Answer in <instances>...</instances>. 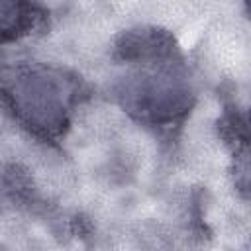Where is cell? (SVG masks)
Returning a JSON list of instances; mask_svg holds the SVG:
<instances>
[{
	"instance_id": "1",
	"label": "cell",
	"mask_w": 251,
	"mask_h": 251,
	"mask_svg": "<svg viewBox=\"0 0 251 251\" xmlns=\"http://www.w3.org/2000/svg\"><path fill=\"white\" fill-rule=\"evenodd\" d=\"M84 98V82L67 69L35 61H0L2 104L43 141H57L67 133Z\"/></svg>"
},
{
	"instance_id": "2",
	"label": "cell",
	"mask_w": 251,
	"mask_h": 251,
	"mask_svg": "<svg viewBox=\"0 0 251 251\" xmlns=\"http://www.w3.org/2000/svg\"><path fill=\"white\" fill-rule=\"evenodd\" d=\"M118 82L122 108L139 124L161 133L178 129L194 106V88L180 53L129 63Z\"/></svg>"
},
{
	"instance_id": "3",
	"label": "cell",
	"mask_w": 251,
	"mask_h": 251,
	"mask_svg": "<svg viewBox=\"0 0 251 251\" xmlns=\"http://www.w3.org/2000/svg\"><path fill=\"white\" fill-rule=\"evenodd\" d=\"M175 53H180L176 39L173 37V33L159 27L129 29L124 35H120L114 47V59L124 65L169 57Z\"/></svg>"
},
{
	"instance_id": "4",
	"label": "cell",
	"mask_w": 251,
	"mask_h": 251,
	"mask_svg": "<svg viewBox=\"0 0 251 251\" xmlns=\"http://www.w3.org/2000/svg\"><path fill=\"white\" fill-rule=\"evenodd\" d=\"M45 18L47 10L35 0H0V45L33 33Z\"/></svg>"
}]
</instances>
